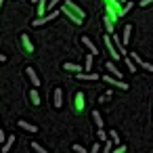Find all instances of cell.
Here are the masks:
<instances>
[{
  "instance_id": "cell-1",
  "label": "cell",
  "mask_w": 153,
  "mask_h": 153,
  "mask_svg": "<svg viewBox=\"0 0 153 153\" xmlns=\"http://www.w3.org/2000/svg\"><path fill=\"white\" fill-rule=\"evenodd\" d=\"M59 11H61V15H65L74 25H82L84 19H86V11H84L82 7H78L74 0H63Z\"/></svg>"
},
{
  "instance_id": "cell-2",
  "label": "cell",
  "mask_w": 153,
  "mask_h": 153,
  "mask_svg": "<svg viewBox=\"0 0 153 153\" xmlns=\"http://www.w3.org/2000/svg\"><path fill=\"white\" fill-rule=\"evenodd\" d=\"M103 7H105V15H109L113 21H117L120 17H124V4L120 2V0H101Z\"/></svg>"
},
{
  "instance_id": "cell-3",
  "label": "cell",
  "mask_w": 153,
  "mask_h": 153,
  "mask_svg": "<svg viewBox=\"0 0 153 153\" xmlns=\"http://www.w3.org/2000/svg\"><path fill=\"white\" fill-rule=\"evenodd\" d=\"M103 40H105V46H107V51H109V55H111V59H113V61H117V59H120L122 55H120V51H117V46L113 44V38H111V34H107V36H105Z\"/></svg>"
},
{
  "instance_id": "cell-4",
  "label": "cell",
  "mask_w": 153,
  "mask_h": 153,
  "mask_svg": "<svg viewBox=\"0 0 153 153\" xmlns=\"http://www.w3.org/2000/svg\"><path fill=\"white\" fill-rule=\"evenodd\" d=\"M59 13H61V11H51V13H48V15H44V17H36L32 25H34V27H40V25H44V23H51L53 19H57V15H59Z\"/></svg>"
},
{
  "instance_id": "cell-5",
  "label": "cell",
  "mask_w": 153,
  "mask_h": 153,
  "mask_svg": "<svg viewBox=\"0 0 153 153\" xmlns=\"http://www.w3.org/2000/svg\"><path fill=\"white\" fill-rule=\"evenodd\" d=\"M84 105H86L84 92H76V94H74V111H76V113H82V111H84Z\"/></svg>"
},
{
  "instance_id": "cell-6",
  "label": "cell",
  "mask_w": 153,
  "mask_h": 153,
  "mask_svg": "<svg viewBox=\"0 0 153 153\" xmlns=\"http://www.w3.org/2000/svg\"><path fill=\"white\" fill-rule=\"evenodd\" d=\"M103 80H105L107 84H111V86H117L120 90H128V84H126L124 80L115 78V76H103Z\"/></svg>"
},
{
  "instance_id": "cell-7",
  "label": "cell",
  "mask_w": 153,
  "mask_h": 153,
  "mask_svg": "<svg viewBox=\"0 0 153 153\" xmlns=\"http://www.w3.org/2000/svg\"><path fill=\"white\" fill-rule=\"evenodd\" d=\"M19 40H21V48H23V53H25V55H32V53H34V42L30 40V36H27V34H21Z\"/></svg>"
},
{
  "instance_id": "cell-8",
  "label": "cell",
  "mask_w": 153,
  "mask_h": 153,
  "mask_svg": "<svg viewBox=\"0 0 153 153\" xmlns=\"http://www.w3.org/2000/svg\"><path fill=\"white\" fill-rule=\"evenodd\" d=\"M53 105H55V109L63 107V88H55L53 90Z\"/></svg>"
},
{
  "instance_id": "cell-9",
  "label": "cell",
  "mask_w": 153,
  "mask_h": 153,
  "mask_svg": "<svg viewBox=\"0 0 153 153\" xmlns=\"http://www.w3.org/2000/svg\"><path fill=\"white\" fill-rule=\"evenodd\" d=\"M80 40H82V44H84V46H86V48H88V53H92V55H94V57H97V55H99V48H97V44H94V42H92V40H90V38H88V36H82V38H80Z\"/></svg>"
},
{
  "instance_id": "cell-10",
  "label": "cell",
  "mask_w": 153,
  "mask_h": 153,
  "mask_svg": "<svg viewBox=\"0 0 153 153\" xmlns=\"http://www.w3.org/2000/svg\"><path fill=\"white\" fill-rule=\"evenodd\" d=\"M103 25H105L107 34H115V21H113L109 15H103Z\"/></svg>"
},
{
  "instance_id": "cell-11",
  "label": "cell",
  "mask_w": 153,
  "mask_h": 153,
  "mask_svg": "<svg viewBox=\"0 0 153 153\" xmlns=\"http://www.w3.org/2000/svg\"><path fill=\"white\" fill-rule=\"evenodd\" d=\"M25 74H27V78H30V82L38 88L40 86V78H38V74H36V69L34 67H25Z\"/></svg>"
},
{
  "instance_id": "cell-12",
  "label": "cell",
  "mask_w": 153,
  "mask_h": 153,
  "mask_svg": "<svg viewBox=\"0 0 153 153\" xmlns=\"http://www.w3.org/2000/svg\"><path fill=\"white\" fill-rule=\"evenodd\" d=\"M17 126L23 128V130H27V132H38V126H36V124H30V122H25V120H17Z\"/></svg>"
},
{
  "instance_id": "cell-13",
  "label": "cell",
  "mask_w": 153,
  "mask_h": 153,
  "mask_svg": "<svg viewBox=\"0 0 153 153\" xmlns=\"http://www.w3.org/2000/svg\"><path fill=\"white\" fill-rule=\"evenodd\" d=\"M46 9H48V2H46V0H38V7H36V17H44V15H46Z\"/></svg>"
},
{
  "instance_id": "cell-14",
  "label": "cell",
  "mask_w": 153,
  "mask_h": 153,
  "mask_svg": "<svg viewBox=\"0 0 153 153\" xmlns=\"http://www.w3.org/2000/svg\"><path fill=\"white\" fill-rule=\"evenodd\" d=\"M105 67H107V71H109V74H113V76H115V78H120V80H122V76H124V74H122V71H120V67H117V65H115V63H111V61H109V63H107V65H105Z\"/></svg>"
},
{
  "instance_id": "cell-15",
  "label": "cell",
  "mask_w": 153,
  "mask_h": 153,
  "mask_svg": "<svg viewBox=\"0 0 153 153\" xmlns=\"http://www.w3.org/2000/svg\"><path fill=\"white\" fill-rule=\"evenodd\" d=\"M76 80H90V82H94V80H99V74H90V71H86V74H76Z\"/></svg>"
},
{
  "instance_id": "cell-16",
  "label": "cell",
  "mask_w": 153,
  "mask_h": 153,
  "mask_svg": "<svg viewBox=\"0 0 153 153\" xmlns=\"http://www.w3.org/2000/svg\"><path fill=\"white\" fill-rule=\"evenodd\" d=\"M27 94H30V101L34 103V107H40V94H38V88L34 86V88H32Z\"/></svg>"
},
{
  "instance_id": "cell-17",
  "label": "cell",
  "mask_w": 153,
  "mask_h": 153,
  "mask_svg": "<svg viewBox=\"0 0 153 153\" xmlns=\"http://www.w3.org/2000/svg\"><path fill=\"white\" fill-rule=\"evenodd\" d=\"M63 69L65 71H71V74H82V67L76 65V63H63Z\"/></svg>"
},
{
  "instance_id": "cell-18",
  "label": "cell",
  "mask_w": 153,
  "mask_h": 153,
  "mask_svg": "<svg viewBox=\"0 0 153 153\" xmlns=\"http://www.w3.org/2000/svg\"><path fill=\"white\" fill-rule=\"evenodd\" d=\"M15 140H17V136H13V134H11V136L4 140V145H2V153H9V151H11V147L15 145Z\"/></svg>"
},
{
  "instance_id": "cell-19",
  "label": "cell",
  "mask_w": 153,
  "mask_h": 153,
  "mask_svg": "<svg viewBox=\"0 0 153 153\" xmlns=\"http://www.w3.org/2000/svg\"><path fill=\"white\" fill-rule=\"evenodd\" d=\"M130 34H132V25L128 23V25L124 27V34H122V40H124V44H128V42H130Z\"/></svg>"
},
{
  "instance_id": "cell-20",
  "label": "cell",
  "mask_w": 153,
  "mask_h": 153,
  "mask_svg": "<svg viewBox=\"0 0 153 153\" xmlns=\"http://www.w3.org/2000/svg\"><path fill=\"white\" fill-rule=\"evenodd\" d=\"M124 61H126V67H128V71H130V74H136V63H134V59H130V57H124Z\"/></svg>"
},
{
  "instance_id": "cell-21",
  "label": "cell",
  "mask_w": 153,
  "mask_h": 153,
  "mask_svg": "<svg viewBox=\"0 0 153 153\" xmlns=\"http://www.w3.org/2000/svg\"><path fill=\"white\" fill-rule=\"evenodd\" d=\"M92 53H88L86 57H84V71H90V67H92Z\"/></svg>"
},
{
  "instance_id": "cell-22",
  "label": "cell",
  "mask_w": 153,
  "mask_h": 153,
  "mask_svg": "<svg viewBox=\"0 0 153 153\" xmlns=\"http://www.w3.org/2000/svg\"><path fill=\"white\" fill-rule=\"evenodd\" d=\"M30 149H32L34 153H48V151H46L44 147H40V145H38V143H34V140L30 143Z\"/></svg>"
},
{
  "instance_id": "cell-23",
  "label": "cell",
  "mask_w": 153,
  "mask_h": 153,
  "mask_svg": "<svg viewBox=\"0 0 153 153\" xmlns=\"http://www.w3.org/2000/svg\"><path fill=\"white\" fill-rule=\"evenodd\" d=\"M92 120H94L97 128H103V117H101V113H99V111H92Z\"/></svg>"
},
{
  "instance_id": "cell-24",
  "label": "cell",
  "mask_w": 153,
  "mask_h": 153,
  "mask_svg": "<svg viewBox=\"0 0 153 153\" xmlns=\"http://www.w3.org/2000/svg\"><path fill=\"white\" fill-rule=\"evenodd\" d=\"M97 136H99V140H101V143L109 140V132H105L103 128H99V130H97Z\"/></svg>"
},
{
  "instance_id": "cell-25",
  "label": "cell",
  "mask_w": 153,
  "mask_h": 153,
  "mask_svg": "<svg viewBox=\"0 0 153 153\" xmlns=\"http://www.w3.org/2000/svg\"><path fill=\"white\" fill-rule=\"evenodd\" d=\"M103 153H113V140H105L103 143Z\"/></svg>"
},
{
  "instance_id": "cell-26",
  "label": "cell",
  "mask_w": 153,
  "mask_h": 153,
  "mask_svg": "<svg viewBox=\"0 0 153 153\" xmlns=\"http://www.w3.org/2000/svg\"><path fill=\"white\" fill-rule=\"evenodd\" d=\"M128 57H130V59H134V63H136V65H143V63H145V61L140 59V55H138V53H128Z\"/></svg>"
},
{
  "instance_id": "cell-27",
  "label": "cell",
  "mask_w": 153,
  "mask_h": 153,
  "mask_svg": "<svg viewBox=\"0 0 153 153\" xmlns=\"http://www.w3.org/2000/svg\"><path fill=\"white\" fill-rule=\"evenodd\" d=\"M111 92H113V90H107L105 94H101V97H99V105H101V103H107V101L111 99Z\"/></svg>"
},
{
  "instance_id": "cell-28",
  "label": "cell",
  "mask_w": 153,
  "mask_h": 153,
  "mask_svg": "<svg viewBox=\"0 0 153 153\" xmlns=\"http://www.w3.org/2000/svg\"><path fill=\"white\" fill-rule=\"evenodd\" d=\"M109 138H111L113 143H120V136H117V132H115V130H111V132H109Z\"/></svg>"
},
{
  "instance_id": "cell-29",
  "label": "cell",
  "mask_w": 153,
  "mask_h": 153,
  "mask_svg": "<svg viewBox=\"0 0 153 153\" xmlns=\"http://www.w3.org/2000/svg\"><path fill=\"white\" fill-rule=\"evenodd\" d=\"M140 67H143L145 71H151V74H153V63H147V61H145V63H143Z\"/></svg>"
},
{
  "instance_id": "cell-30",
  "label": "cell",
  "mask_w": 153,
  "mask_h": 153,
  "mask_svg": "<svg viewBox=\"0 0 153 153\" xmlns=\"http://www.w3.org/2000/svg\"><path fill=\"white\" fill-rule=\"evenodd\" d=\"M128 149H126V145H117L115 149H113V153H126Z\"/></svg>"
},
{
  "instance_id": "cell-31",
  "label": "cell",
  "mask_w": 153,
  "mask_h": 153,
  "mask_svg": "<svg viewBox=\"0 0 153 153\" xmlns=\"http://www.w3.org/2000/svg\"><path fill=\"white\" fill-rule=\"evenodd\" d=\"M74 151H76V153H86V149H84L82 145H78V143L74 145Z\"/></svg>"
},
{
  "instance_id": "cell-32",
  "label": "cell",
  "mask_w": 153,
  "mask_h": 153,
  "mask_svg": "<svg viewBox=\"0 0 153 153\" xmlns=\"http://www.w3.org/2000/svg\"><path fill=\"white\" fill-rule=\"evenodd\" d=\"M99 149H101V143H94V145L90 147V151H88V153H99Z\"/></svg>"
},
{
  "instance_id": "cell-33",
  "label": "cell",
  "mask_w": 153,
  "mask_h": 153,
  "mask_svg": "<svg viewBox=\"0 0 153 153\" xmlns=\"http://www.w3.org/2000/svg\"><path fill=\"white\" fill-rule=\"evenodd\" d=\"M138 4L140 7H149V4H153V0H138Z\"/></svg>"
},
{
  "instance_id": "cell-34",
  "label": "cell",
  "mask_w": 153,
  "mask_h": 153,
  "mask_svg": "<svg viewBox=\"0 0 153 153\" xmlns=\"http://www.w3.org/2000/svg\"><path fill=\"white\" fill-rule=\"evenodd\" d=\"M120 2H122V4H126V2H128V0H120Z\"/></svg>"
}]
</instances>
